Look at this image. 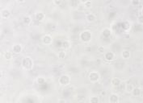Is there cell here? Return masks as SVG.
<instances>
[{
  "instance_id": "1",
  "label": "cell",
  "mask_w": 143,
  "mask_h": 103,
  "mask_svg": "<svg viewBox=\"0 0 143 103\" xmlns=\"http://www.w3.org/2000/svg\"><path fill=\"white\" fill-rule=\"evenodd\" d=\"M21 65L23 68H24L25 70H31L33 68V65H34L33 60L30 57H23L21 61Z\"/></svg>"
},
{
  "instance_id": "2",
  "label": "cell",
  "mask_w": 143,
  "mask_h": 103,
  "mask_svg": "<svg viewBox=\"0 0 143 103\" xmlns=\"http://www.w3.org/2000/svg\"><path fill=\"white\" fill-rule=\"evenodd\" d=\"M92 38V33L90 30H84L79 34V39L83 43H88Z\"/></svg>"
},
{
  "instance_id": "3",
  "label": "cell",
  "mask_w": 143,
  "mask_h": 103,
  "mask_svg": "<svg viewBox=\"0 0 143 103\" xmlns=\"http://www.w3.org/2000/svg\"><path fill=\"white\" fill-rule=\"evenodd\" d=\"M70 81H71V78H70V77L69 76V75H67V74L61 75V76L58 79L59 84H60L61 85H62V86L68 85L70 83Z\"/></svg>"
},
{
  "instance_id": "4",
  "label": "cell",
  "mask_w": 143,
  "mask_h": 103,
  "mask_svg": "<svg viewBox=\"0 0 143 103\" xmlns=\"http://www.w3.org/2000/svg\"><path fill=\"white\" fill-rule=\"evenodd\" d=\"M89 81L92 83H96L99 81V78H100V75H99V72L97 71H92L88 75Z\"/></svg>"
},
{
  "instance_id": "5",
  "label": "cell",
  "mask_w": 143,
  "mask_h": 103,
  "mask_svg": "<svg viewBox=\"0 0 143 103\" xmlns=\"http://www.w3.org/2000/svg\"><path fill=\"white\" fill-rule=\"evenodd\" d=\"M42 43L45 45H51L53 44V37L49 34H45L42 37Z\"/></svg>"
},
{
  "instance_id": "6",
  "label": "cell",
  "mask_w": 143,
  "mask_h": 103,
  "mask_svg": "<svg viewBox=\"0 0 143 103\" xmlns=\"http://www.w3.org/2000/svg\"><path fill=\"white\" fill-rule=\"evenodd\" d=\"M11 50L14 54H20L23 50V47L20 44H15L12 46Z\"/></svg>"
},
{
  "instance_id": "7",
  "label": "cell",
  "mask_w": 143,
  "mask_h": 103,
  "mask_svg": "<svg viewBox=\"0 0 143 103\" xmlns=\"http://www.w3.org/2000/svg\"><path fill=\"white\" fill-rule=\"evenodd\" d=\"M104 59H105L107 61L111 62L112 60H115V54H114L112 52H107V53H104Z\"/></svg>"
},
{
  "instance_id": "8",
  "label": "cell",
  "mask_w": 143,
  "mask_h": 103,
  "mask_svg": "<svg viewBox=\"0 0 143 103\" xmlns=\"http://www.w3.org/2000/svg\"><path fill=\"white\" fill-rule=\"evenodd\" d=\"M11 16V11L9 10L7 8H3L1 10V17L2 19H4V20H6V19L10 18Z\"/></svg>"
},
{
  "instance_id": "9",
  "label": "cell",
  "mask_w": 143,
  "mask_h": 103,
  "mask_svg": "<svg viewBox=\"0 0 143 103\" xmlns=\"http://www.w3.org/2000/svg\"><path fill=\"white\" fill-rule=\"evenodd\" d=\"M109 102L111 103H118L120 101V97L117 93H112V94L109 96Z\"/></svg>"
},
{
  "instance_id": "10",
  "label": "cell",
  "mask_w": 143,
  "mask_h": 103,
  "mask_svg": "<svg viewBox=\"0 0 143 103\" xmlns=\"http://www.w3.org/2000/svg\"><path fill=\"white\" fill-rule=\"evenodd\" d=\"M35 19L38 21V22H42L43 20L45 19V15L44 12L42 11H38L36 13L35 15Z\"/></svg>"
},
{
  "instance_id": "11",
  "label": "cell",
  "mask_w": 143,
  "mask_h": 103,
  "mask_svg": "<svg viewBox=\"0 0 143 103\" xmlns=\"http://www.w3.org/2000/svg\"><path fill=\"white\" fill-rule=\"evenodd\" d=\"M141 88L140 87H133V90H132V94L134 96V97H140L141 95Z\"/></svg>"
},
{
  "instance_id": "12",
  "label": "cell",
  "mask_w": 143,
  "mask_h": 103,
  "mask_svg": "<svg viewBox=\"0 0 143 103\" xmlns=\"http://www.w3.org/2000/svg\"><path fill=\"white\" fill-rule=\"evenodd\" d=\"M86 20L88 23H93L96 20V16L93 13H87L86 14Z\"/></svg>"
},
{
  "instance_id": "13",
  "label": "cell",
  "mask_w": 143,
  "mask_h": 103,
  "mask_svg": "<svg viewBox=\"0 0 143 103\" xmlns=\"http://www.w3.org/2000/svg\"><path fill=\"white\" fill-rule=\"evenodd\" d=\"M130 56H131V53H130V51L128 50V49H124L122 50L121 52V57L125 60H128L130 58Z\"/></svg>"
},
{
  "instance_id": "14",
  "label": "cell",
  "mask_w": 143,
  "mask_h": 103,
  "mask_svg": "<svg viewBox=\"0 0 143 103\" xmlns=\"http://www.w3.org/2000/svg\"><path fill=\"white\" fill-rule=\"evenodd\" d=\"M111 84L113 87H118L121 85V79L118 77H113L111 81Z\"/></svg>"
},
{
  "instance_id": "15",
  "label": "cell",
  "mask_w": 143,
  "mask_h": 103,
  "mask_svg": "<svg viewBox=\"0 0 143 103\" xmlns=\"http://www.w3.org/2000/svg\"><path fill=\"white\" fill-rule=\"evenodd\" d=\"M121 27L125 31H128L131 28V23L128 21H124L121 24Z\"/></svg>"
},
{
  "instance_id": "16",
  "label": "cell",
  "mask_w": 143,
  "mask_h": 103,
  "mask_svg": "<svg viewBox=\"0 0 143 103\" xmlns=\"http://www.w3.org/2000/svg\"><path fill=\"white\" fill-rule=\"evenodd\" d=\"M102 35L103 37H105V38H108V37L112 35L111 29L108 28V27H105V28L103 29V31H102Z\"/></svg>"
},
{
  "instance_id": "17",
  "label": "cell",
  "mask_w": 143,
  "mask_h": 103,
  "mask_svg": "<svg viewBox=\"0 0 143 103\" xmlns=\"http://www.w3.org/2000/svg\"><path fill=\"white\" fill-rule=\"evenodd\" d=\"M61 47H62V48L64 50H68L70 48V47H71V43H70V41L67 40H64L62 43H61Z\"/></svg>"
},
{
  "instance_id": "18",
  "label": "cell",
  "mask_w": 143,
  "mask_h": 103,
  "mask_svg": "<svg viewBox=\"0 0 143 103\" xmlns=\"http://www.w3.org/2000/svg\"><path fill=\"white\" fill-rule=\"evenodd\" d=\"M13 54L14 53H12V52H9V51L5 52L4 54H3V57L6 60H11L13 58Z\"/></svg>"
},
{
  "instance_id": "19",
  "label": "cell",
  "mask_w": 143,
  "mask_h": 103,
  "mask_svg": "<svg viewBox=\"0 0 143 103\" xmlns=\"http://www.w3.org/2000/svg\"><path fill=\"white\" fill-rule=\"evenodd\" d=\"M32 22V20L29 15H25L23 18V23H24L25 25H30Z\"/></svg>"
},
{
  "instance_id": "20",
  "label": "cell",
  "mask_w": 143,
  "mask_h": 103,
  "mask_svg": "<svg viewBox=\"0 0 143 103\" xmlns=\"http://www.w3.org/2000/svg\"><path fill=\"white\" fill-rule=\"evenodd\" d=\"M133 90V85L130 83H127L125 85V90L126 93H132V90Z\"/></svg>"
},
{
  "instance_id": "21",
  "label": "cell",
  "mask_w": 143,
  "mask_h": 103,
  "mask_svg": "<svg viewBox=\"0 0 143 103\" xmlns=\"http://www.w3.org/2000/svg\"><path fill=\"white\" fill-rule=\"evenodd\" d=\"M99 101V97H96V96L90 97L89 99L90 103H98Z\"/></svg>"
},
{
  "instance_id": "22",
  "label": "cell",
  "mask_w": 143,
  "mask_h": 103,
  "mask_svg": "<svg viewBox=\"0 0 143 103\" xmlns=\"http://www.w3.org/2000/svg\"><path fill=\"white\" fill-rule=\"evenodd\" d=\"M36 82H37V84H39V85H43V84H45V77L40 76L36 78Z\"/></svg>"
},
{
  "instance_id": "23",
  "label": "cell",
  "mask_w": 143,
  "mask_h": 103,
  "mask_svg": "<svg viewBox=\"0 0 143 103\" xmlns=\"http://www.w3.org/2000/svg\"><path fill=\"white\" fill-rule=\"evenodd\" d=\"M66 53L65 50L60 51L59 53H58V57L59 59H64V58H66Z\"/></svg>"
},
{
  "instance_id": "24",
  "label": "cell",
  "mask_w": 143,
  "mask_h": 103,
  "mask_svg": "<svg viewBox=\"0 0 143 103\" xmlns=\"http://www.w3.org/2000/svg\"><path fill=\"white\" fill-rule=\"evenodd\" d=\"M140 3H141V0H131V5L133 7L139 6Z\"/></svg>"
},
{
  "instance_id": "25",
  "label": "cell",
  "mask_w": 143,
  "mask_h": 103,
  "mask_svg": "<svg viewBox=\"0 0 143 103\" xmlns=\"http://www.w3.org/2000/svg\"><path fill=\"white\" fill-rule=\"evenodd\" d=\"M83 5H84L85 8H90V7H92V0H87V1L83 4Z\"/></svg>"
},
{
  "instance_id": "26",
  "label": "cell",
  "mask_w": 143,
  "mask_h": 103,
  "mask_svg": "<svg viewBox=\"0 0 143 103\" xmlns=\"http://www.w3.org/2000/svg\"><path fill=\"white\" fill-rule=\"evenodd\" d=\"M97 52L99 53H100V54L104 53V52H105V48H104V47L102 46V45H99L97 48Z\"/></svg>"
},
{
  "instance_id": "27",
  "label": "cell",
  "mask_w": 143,
  "mask_h": 103,
  "mask_svg": "<svg viewBox=\"0 0 143 103\" xmlns=\"http://www.w3.org/2000/svg\"><path fill=\"white\" fill-rule=\"evenodd\" d=\"M63 0H54V3L56 6H60L61 3H62Z\"/></svg>"
},
{
  "instance_id": "28",
  "label": "cell",
  "mask_w": 143,
  "mask_h": 103,
  "mask_svg": "<svg viewBox=\"0 0 143 103\" xmlns=\"http://www.w3.org/2000/svg\"><path fill=\"white\" fill-rule=\"evenodd\" d=\"M138 23H140V24H142V23H143V21H142V15H138Z\"/></svg>"
},
{
  "instance_id": "29",
  "label": "cell",
  "mask_w": 143,
  "mask_h": 103,
  "mask_svg": "<svg viewBox=\"0 0 143 103\" xmlns=\"http://www.w3.org/2000/svg\"><path fill=\"white\" fill-rule=\"evenodd\" d=\"M58 101L59 103H66V101L65 99H61V98L58 100Z\"/></svg>"
},
{
  "instance_id": "30",
  "label": "cell",
  "mask_w": 143,
  "mask_h": 103,
  "mask_svg": "<svg viewBox=\"0 0 143 103\" xmlns=\"http://www.w3.org/2000/svg\"><path fill=\"white\" fill-rule=\"evenodd\" d=\"M100 95H101V96H105V95H106V91L102 90V91L100 92Z\"/></svg>"
},
{
  "instance_id": "31",
  "label": "cell",
  "mask_w": 143,
  "mask_h": 103,
  "mask_svg": "<svg viewBox=\"0 0 143 103\" xmlns=\"http://www.w3.org/2000/svg\"><path fill=\"white\" fill-rule=\"evenodd\" d=\"M16 1H17L19 3H25L26 0H16Z\"/></svg>"
},
{
  "instance_id": "32",
  "label": "cell",
  "mask_w": 143,
  "mask_h": 103,
  "mask_svg": "<svg viewBox=\"0 0 143 103\" xmlns=\"http://www.w3.org/2000/svg\"><path fill=\"white\" fill-rule=\"evenodd\" d=\"M79 1H80V3H82V4H84V3H85L87 1V0H79Z\"/></svg>"
}]
</instances>
